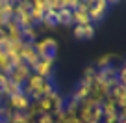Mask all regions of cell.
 <instances>
[{"instance_id":"obj_1","label":"cell","mask_w":126,"mask_h":123,"mask_svg":"<svg viewBox=\"0 0 126 123\" xmlns=\"http://www.w3.org/2000/svg\"><path fill=\"white\" fill-rule=\"evenodd\" d=\"M33 49H35L39 60H48V62H54L56 54H58V41L54 37H43V39L35 41L33 43Z\"/></svg>"},{"instance_id":"obj_2","label":"cell","mask_w":126,"mask_h":123,"mask_svg":"<svg viewBox=\"0 0 126 123\" xmlns=\"http://www.w3.org/2000/svg\"><path fill=\"white\" fill-rule=\"evenodd\" d=\"M30 75H32V69L28 67L26 64H19L17 67L11 69V73L8 75V78L11 80V82H15V84H19V86H22Z\"/></svg>"},{"instance_id":"obj_3","label":"cell","mask_w":126,"mask_h":123,"mask_svg":"<svg viewBox=\"0 0 126 123\" xmlns=\"http://www.w3.org/2000/svg\"><path fill=\"white\" fill-rule=\"evenodd\" d=\"M108 2L106 0H93V2H87V13H89L91 21H100L106 13Z\"/></svg>"},{"instance_id":"obj_4","label":"cell","mask_w":126,"mask_h":123,"mask_svg":"<svg viewBox=\"0 0 126 123\" xmlns=\"http://www.w3.org/2000/svg\"><path fill=\"white\" fill-rule=\"evenodd\" d=\"M30 104H32V101L24 95V91H19V93L9 97V108L11 110H28Z\"/></svg>"},{"instance_id":"obj_5","label":"cell","mask_w":126,"mask_h":123,"mask_svg":"<svg viewBox=\"0 0 126 123\" xmlns=\"http://www.w3.org/2000/svg\"><path fill=\"white\" fill-rule=\"evenodd\" d=\"M72 23L74 24H91V17L87 13V4H78L72 11Z\"/></svg>"},{"instance_id":"obj_6","label":"cell","mask_w":126,"mask_h":123,"mask_svg":"<svg viewBox=\"0 0 126 123\" xmlns=\"http://www.w3.org/2000/svg\"><path fill=\"white\" fill-rule=\"evenodd\" d=\"M72 32H74V37H78V39H91L94 36V28L93 24H76Z\"/></svg>"},{"instance_id":"obj_7","label":"cell","mask_w":126,"mask_h":123,"mask_svg":"<svg viewBox=\"0 0 126 123\" xmlns=\"http://www.w3.org/2000/svg\"><path fill=\"white\" fill-rule=\"evenodd\" d=\"M32 69H33L35 75L43 76V78H48V76L52 75V62H48V60H39Z\"/></svg>"},{"instance_id":"obj_8","label":"cell","mask_w":126,"mask_h":123,"mask_svg":"<svg viewBox=\"0 0 126 123\" xmlns=\"http://www.w3.org/2000/svg\"><path fill=\"white\" fill-rule=\"evenodd\" d=\"M41 23L45 24V26H48V28H56L59 24V21H58V11H54V9H48V11H45L43 13V19H41Z\"/></svg>"},{"instance_id":"obj_9","label":"cell","mask_w":126,"mask_h":123,"mask_svg":"<svg viewBox=\"0 0 126 123\" xmlns=\"http://www.w3.org/2000/svg\"><path fill=\"white\" fill-rule=\"evenodd\" d=\"M58 21H59V24H63V26H72V11L71 9H67V8H63V9H59L58 11Z\"/></svg>"},{"instance_id":"obj_10","label":"cell","mask_w":126,"mask_h":123,"mask_svg":"<svg viewBox=\"0 0 126 123\" xmlns=\"http://www.w3.org/2000/svg\"><path fill=\"white\" fill-rule=\"evenodd\" d=\"M8 75H4V73H0V95H4L6 91V86H8Z\"/></svg>"},{"instance_id":"obj_11","label":"cell","mask_w":126,"mask_h":123,"mask_svg":"<svg viewBox=\"0 0 126 123\" xmlns=\"http://www.w3.org/2000/svg\"><path fill=\"white\" fill-rule=\"evenodd\" d=\"M37 123H56V119H54V116H52V114H41Z\"/></svg>"},{"instance_id":"obj_12","label":"cell","mask_w":126,"mask_h":123,"mask_svg":"<svg viewBox=\"0 0 126 123\" xmlns=\"http://www.w3.org/2000/svg\"><path fill=\"white\" fill-rule=\"evenodd\" d=\"M110 64H111V56L106 54V56H102V58L98 60V64H96V65H98V69H100V67H106V65H110Z\"/></svg>"},{"instance_id":"obj_13","label":"cell","mask_w":126,"mask_h":123,"mask_svg":"<svg viewBox=\"0 0 126 123\" xmlns=\"http://www.w3.org/2000/svg\"><path fill=\"white\" fill-rule=\"evenodd\" d=\"M108 4H115V2H117V0H106Z\"/></svg>"},{"instance_id":"obj_14","label":"cell","mask_w":126,"mask_h":123,"mask_svg":"<svg viewBox=\"0 0 126 123\" xmlns=\"http://www.w3.org/2000/svg\"><path fill=\"white\" fill-rule=\"evenodd\" d=\"M87 2H93V0H87Z\"/></svg>"}]
</instances>
